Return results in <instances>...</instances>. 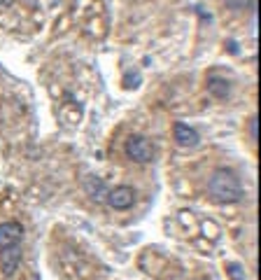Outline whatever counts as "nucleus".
<instances>
[{
  "label": "nucleus",
  "mask_w": 261,
  "mask_h": 280,
  "mask_svg": "<svg viewBox=\"0 0 261 280\" xmlns=\"http://www.w3.org/2000/svg\"><path fill=\"white\" fill-rule=\"evenodd\" d=\"M207 191L217 203H238L243 201L245 191L240 185V178L229 168H217L207 180Z\"/></svg>",
  "instance_id": "f257e3e1"
},
{
  "label": "nucleus",
  "mask_w": 261,
  "mask_h": 280,
  "mask_svg": "<svg viewBox=\"0 0 261 280\" xmlns=\"http://www.w3.org/2000/svg\"><path fill=\"white\" fill-rule=\"evenodd\" d=\"M124 152H126V157L130 161H135V164H147V161H152L154 157V150H152V143L147 140L145 136H130L124 145Z\"/></svg>",
  "instance_id": "f03ea898"
},
{
  "label": "nucleus",
  "mask_w": 261,
  "mask_h": 280,
  "mask_svg": "<svg viewBox=\"0 0 261 280\" xmlns=\"http://www.w3.org/2000/svg\"><path fill=\"white\" fill-rule=\"evenodd\" d=\"M105 203L110 208H115V210H129L130 205L135 203V189L133 187H115V189L108 191V198H105Z\"/></svg>",
  "instance_id": "7ed1b4c3"
},
{
  "label": "nucleus",
  "mask_w": 261,
  "mask_h": 280,
  "mask_svg": "<svg viewBox=\"0 0 261 280\" xmlns=\"http://www.w3.org/2000/svg\"><path fill=\"white\" fill-rule=\"evenodd\" d=\"M21 257H23L21 243L0 250V266H2V273H5L7 278H12V276L16 273V269H19V264H21Z\"/></svg>",
  "instance_id": "20e7f679"
},
{
  "label": "nucleus",
  "mask_w": 261,
  "mask_h": 280,
  "mask_svg": "<svg viewBox=\"0 0 261 280\" xmlns=\"http://www.w3.org/2000/svg\"><path fill=\"white\" fill-rule=\"evenodd\" d=\"M21 238H23V227L19 222H2L0 224V250L21 243Z\"/></svg>",
  "instance_id": "39448f33"
},
{
  "label": "nucleus",
  "mask_w": 261,
  "mask_h": 280,
  "mask_svg": "<svg viewBox=\"0 0 261 280\" xmlns=\"http://www.w3.org/2000/svg\"><path fill=\"white\" fill-rule=\"evenodd\" d=\"M84 191L86 196L91 198L93 203H105V198H108V185L100 180L98 175H89L84 180Z\"/></svg>",
  "instance_id": "423d86ee"
},
{
  "label": "nucleus",
  "mask_w": 261,
  "mask_h": 280,
  "mask_svg": "<svg viewBox=\"0 0 261 280\" xmlns=\"http://www.w3.org/2000/svg\"><path fill=\"white\" fill-rule=\"evenodd\" d=\"M173 131H175L177 145H182V147H196L200 143L198 131L194 129V126H189V124H185V121H175V129Z\"/></svg>",
  "instance_id": "0eeeda50"
},
{
  "label": "nucleus",
  "mask_w": 261,
  "mask_h": 280,
  "mask_svg": "<svg viewBox=\"0 0 261 280\" xmlns=\"http://www.w3.org/2000/svg\"><path fill=\"white\" fill-rule=\"evenodd\" d=\"M207 93H210V96H215V98H219V100L229 98L231 96V84L226 82L224 77H217V75L207 77Z\"/></svg>",
  "instance_id": "6e6552de"
},
{
  "label": "nucleus",
  "mask_w": 261,
  "mask_h": 280,
  "mask_svg": "<svg viewBox=\"0 0 261 280\" xmlns=\"http://www.w3.org/2000/svg\"><path fill=\"white\" fill-rule=\"evenodd\" d=\"M226 273H229L231 280H245V271H243V266L236 264V262L226 264Z\"/></svg>",
  "instance_id": "1a4fd4ad"
},
{
  "label": "nucleus",
  "mask_w": 261,
  "mask_h": 280,
  "mask_svg": "<svg viewBox=\"0 0 261 280\" xmlns=\"http://www.w3.org/2000/svg\"><path fill=\"white\" fill-rule=\"evenodd\" d=\"M140 80H142V77H140V73H133V75H126L124 77V87H126V89H135V87H140Z\"/></svg>",
  "instance_id": "9d476101"
},
{
  "label": "nucleus",
  "mask_w": 261,
  "mask_h": 280,
  "mask_svg": "<svg viewBox=\"0 0 261 280\" xmlns=\"http://www.w3.org/2000/svg\"><path fill=\"white\" fill-rule=\"evenodd\" d=\"M226 5H229L231 9H243L245 5H254L252 0H226Z\"/></svg>",
  "instance_id": "9b49d317"
},
{
  "label": "nucleus",
  "mask_w": 261,
  "mask_h": 280,
  "mask_svg": "<svg viewBox=\"0 0 261 280\" xmlns=\"http://www.w3.org/2000/svg\"><path fill=\"white\" fill-rule=\"evenodd\" d=\"M250 138L257 143V117H252V119H250Z\"/></svg>",
  "instance_id": "f8f14e48"
},
{
  "label": "nucleus",
  "mask_w": 261,
  "mask_h": 280,
  "mask_svg": "<svg viewBox=\"0 0 261 280\" xmlns=\"http://www.w3.org/2000/svg\"><path fill=\"white\" fill-rule=\"evenodd\" d=\"M12 2H14V0H0V5H2V7H9Z\"/></svg>",
  "instance_id": "ddd939ff"
}]
</instances>
